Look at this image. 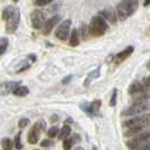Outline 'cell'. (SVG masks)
Wrapping results in <instances>:
<instances>
[{"mask_svg":"<svg viewBox=\"0 0 150 150\" xmlns=\"http://www.w3.org/2000/svg\"><path fill=\"white\" fill-rule=\"evenodd\" d=\"M150 125V113L138 115L133 119L123 122V129H124V135H134L142 131L144 128Z\"/></svg>","mask_w":150,"mask_h":150,"instance_id":"obj_1","label":"cell"},{"mask_svg":"<svg viewBox=\"0 0 150 150\" xmlns=\"http://www.w3.org/2000/svg\"><path fill=\"white\" fill-rule=\"evenodd\" d=\"M139 7L138 0H121L117 5V16L121 21H125L132 16Z\"/></svg>","mask_w":150,"mask_h":150,"instance_id":"obj_2","label":"cell"},{"mask_svg":"<svg viewBox=\"0 0 150 150\" xmlns=\"http://www.w3.org/2000/svg\"><path fill=\"white\" fill-rule=\"evenodd\" d=\"M129 94L131 95V97H132L134 103L148 100L150 98V94L148 89H147V86L142 85L141 83H138V81H135V83H133L130 86Z\"/></svg>","mask_w":150,"mask_h":150,"instance_id":"obj_3","label":"cell"},{"mask_svg":"<svg viewBox=\"0 0 150 150\" xmlns=\"http://www.w3.org/2000/svg\"><path fill=\"white\" fill-rule=\"evenodd\" d=\"M89 32L91 36H102L107 30V24L105 18L102 16H95L91 18L89 24Z\"/></svg>","mask_w":150,"mask_h":150,"instance_id":"obj_4","label":"cell"},{"mask_svg":"<svg viewBox=\"0 0 150 150\" xmlns=\"http://www.w3.org/2000/svg\"><path fill=\"white\" fill-rule=\"evenodd\" d=\"M150 111V102L148 100H143V102H137L133 105L128 107L127 110H124L122 112V116H135V115H140L146 112Z\"/></svg>","mask_w":150,"mask_h":150,"instance_id":"obj_5","label":"cell"},{"mask_svg":"<svg viewBox=\"0 0 150 150\" xmlns=\"http://www.w3.org/2000/svg\"><path fill=\"white\" fill-rule=\"evenodd\" d=\"M150 140V131H140L139 133L134 134V137L128 141V147L131 149L140 148L143 143L148 142Z\"/></svg>","mask_w":150,"mask_h":150,"instance_id":"obj_6","label":"cell"},{"mask_svg":"<svg viewBox=\"0 0 150 150\" xmlns=\"http://www.w3.org/2000/svg\"><path fill=\"white\" fill-rule=\"evenodd\" d=\"M45 129V122L43 120L38 121L32 129L30 130L28 134H27V141L30 143V144H36L40 139V135H41V131Z\"/></svg>","mask_w":150,"mask_h":150,"instance_id":"obj_7","label":"cell"},{"mask_svg":"<svg viewBox=\"0 0 150 150\" xmlns=\"http://www.w3.org/2000/svg\"><path fill=\"white\" fill-rule=\"evenodd\" d=\"M21 22V11L18 8H15L14 14L6 21V30L8 34H14L18 28V25Z\"/></svg>","mask_w":150,"mask_h":150,"instance_id":"obj_8","label":"cell"},{"mask_svg":"<svg viewBox=\"0 0 150 150\" xmlns=\"http://www.w3.org/2000/svg\"><path fill=\"white\" fill-rule=\"evenodd\" d=\"M46 22V17L45 14L41 10H34L32 14H30V23H32V26L35 28V30H40L43 27V25Z\"/></svg>","mask_w":150,"mask_h":150,"instance_id":"obj_9","label":"cell"},{"mask_svg":"<svg viewBox=\"0 0 150 150\" xmlns=\"http://www.w3.org/2000/svg\"><path fill=\"white\" fill-rule=\"evenodd\" d=\"M70 26H71L70 19H67V21L61 23L55 30V38H59L60 41H66L69 35V32H70Z\"/></svg>","mask_w":150,"mask_h":150,"instance_id":"obj_10","label":"cell"},{"mask_svg":"<svg viewBox=\"0 0 150 150\" xmlns=\"http://www.w3.org/2000/svg\"><path fill=\"white\" fill-rule=\"evenodd\" d=\"M60 19L61 16L59 15H55L51 17V18H49V19H46V22H45V24L42 27V34L43 35H49L51 33V30H53V27L60 22Z\"/></svg>","mask_w":150,"mask_h":150,"instance_id":"obj_11","label":"cell"},{"mask_svg":"<svg viewBox=\"0 0 150 150\" xmlns=\"http://www.w3.org/2000/svg\"><path fill=\"white\" fill-rule=\"evenodd\" d=\"M21 85L22 81H7L0 83V95H8L9 93H13Z\"/></svg>","mask_w":150,"mask_h":150,"instance_id":"obj_12","label":"cell"},{"mask_svg":"<svg viewBox=\"0 0 150 150\" xmlns=\"http://www.w3.org/2000/svg\"><path fill=\"white\" fill-rule=\"evenodd\" d=\"M133 51H134V47H133V46H128V47H125L122 52L117 53V54L114 57V59H115V61H116L117 63H121V62H123L124 60H127L129 57L133 53Z\"/></svg>","mask_w":150,"mask_h":150,"instance_id":"obj_13","label":"cell"},{"mask_svg":"<svg viewBox=\"0 0 150 150\" xmlns=\"http://www.w3.org/2000/svg\"><path fill=\"white\" fill-rule=\"evenodd\" d=\"M99 15L102 16V17H104L106 21H108L111 24H116V14H115V11L112 10L111 8L102 10L99 13Z\"/></svg>","mask_w":150,"mask_h":150,"instance_id":"obj_14","label":"cell"},{"mask_svg":"<svg viewBox=\"0 0 150 150\" xmlns=\"http://www.w3.org/2000/svg\"><path fill=\"white\" fill-rule=\"evenodd\" d=\"M99 70H100V68L98 67L97 69L93 70V71L90 72L89 75L87 76V78H86V80H85V83H83V86H85V87L89 86V83H91L94 79H96L97 77H99Z\"/></svg>","mask_w":150,"mask_h":150,"instance_id":"obj_15","label":"cell"},{"mask_svg":"<svg viewBox=\"0 0 150 150\" xmlns=\"http://www.w3.org/2000/svg\"><path fill=\"white\" fill-rule=\"evenodd\" d=\"M28 93H30L28 88H27L26 86H23V85L18 86V87L13 91V94H14L15 96H17V97H24V96L28 95Z\"/></svg>","mask_w":150,"mask_h":150,"instance_id":"obj_16","label":"cell"},{"mask_svg":"<svg viewBox=\"0 0 150 150\" xmlns=\"http://www.w3.org/2000/svg\"><path fill=\"white\" fill-rule=\"evenodd\" d=\"M76 140H80L79 135L76 134L75 137H71V138H69V137L66 138L63 140V148L64 149H71L72 146H74V143H76Z\"/></svg>","mask_w":150,"mask_h":150,"instance_id":"obj_17","label":"cell"},{"mask_svg":"<svg viewBox=\"0 0 150 150\" xmlns=\"http://www.w3.org/2000/svg\"><path fill=\"white\" fill-rule=\"evenodd\" d=\"M71 133V128L68 125V124H64L63 125V128L60 130V132H59V134H58V138L60 139V140H64L66 138H68L69 135Z\"/></svg>","mask_w":150,"mask_h":150,"instance_id":"obj_18","label":"cell"},{"mask_svg":"<svg viewBox=\"0 0 150 150\" xmlns=\"http://www.w3.org/2000/svg\"><path fill=\"white\" fill-rule=\"evenodd\" d=\"M69 44H70V46H77L79 44V33L77 30H72V32H71Z\"/></svg>","mask_w":150,"mask_h":150,"instance_id":"obj_19","label":"cell"},{"mask_svg":"<svg viewBox=\"0 0 150 150\" xmlns=\"http://www.w3.org/2000/svg\"><path fill=\"white\" fill-rule=\"evenodd\" d=\"M14 11H15V8L11 7V6H8L6 7L4 10H2V14H1V18L4 19V21H7L8 18L10 17V16L14 14Z\"/></svg>","mask_w":150,"mask_h":150,"instance_id":"obj_20","label":"cell"},{"mask_svg":"<svg viewBox=\"0 0 150 150\" xmlns=\"http://www.w3.org/2000/svg\"><path fill=\"white\" fill-rule=\"evenodd\" d=\"M8 44H9V41H8L7 38H0V55L5 54V52L7 51Z\"/></svg>","mask_w":150,"mask_h":150,"instance_id":"obj_21","label":"cell"},{"mask_svg":"<svg viewBox=\"0 0 150 150\" xmlns=\"http://www.w3.org/2000/svg\"><path fill=\"white\" fill-rule=\"evenodd\" d=\"M13 144H14V141H11L9 138H4L1 140V147L5 150H10L13 148Z\"/></svg>","mask_w":150,"mask_h":150,"instance_id":"obj_22","label":"cell"},{"mask_svg":"<svg viewBox=\"0 0 150 150\" xmlns=\"http://www.w3.org/2000/svg\"><path fill=\"white\" fill-rule=\"evenodd\" d=\"M59 132H60V130H59L58 127H52V128H50L47 130V135L50 138H55L57 135L59 134Z\"/></svg>","mask_w":150,"mask_h":150,"instance_id":"obj_23","label":"cell"},{"mask_svg":"<svg viewBox=\"0 0 150 150\" xmlns=\"http://www.w3.org/2000/svg\"><path fill=\"white\" fill-rule=\"evenodd\" d=\"M21 137H22V132H18L15 137V140H14V143H15V148L16 149H22L23 144L21 143Z\"/></svg>","mask_w":150,"mask_h":150,"instance_id":"obj_24","label":"cell"},{"mask_svg":"<svg viewBox=\"0 0 150 150\" xmlns=\"http://www.w3.org/2000/svg\"><path fill=\"white\" fill-rule=\"evenodd\" d=\"M88 34H90L89 27H86V26L83 25V27H81V36H83V40H88V38H89V35H88Z\"/></svg>","mask_w":150,"mask_h":150,"instance_id":"obj_25","label":"cell"},{"mask_svg":"<svg viewBox=\"0 0 150 150\" xmlns=\"http://www.w3.org/2000/svg\"><path fill=\"white\" fill-rule=\"evenodd\" d=\"M116 97H117V89L115 88V89L113 90L112 97H111V100H110V105L112 106V107L116 105Z\"/></svg>","mask_w":150,"mask_h":150,"instance_id":"obj_26","label":"cell"},{"mask_svg":"<svg viewBox=\"0 0 150 150\" xmlns=\"http://www.w3.org/2000/svg\"><path fill=\"white\" fill-rule=\"evenodd\" d=\"M28 124H30V120H28V119H21L19 122H18V127H19V129L26 128Z\"/></svg>","mask_w":150,"mask_h":150,"instance_id":"obj_27","label":"cell"},{"mask_svg":"<svg viewBox=\"0 0 150 150\" xmlns=\"http://www.w3.org/2000/svg\"><path fill=\"white\" fill-rule=\"evenodd\" d=\"M53 0H35L34 1V5L36 6H46L49 4H51Z\"/></svg>","mask_w":150,"mask_h":150,"instance_id":"obj_28","label":"cell"},{"mask_svg":"<svg viewBox=\"0 0 150 150\" xmlns=\"http://www.w3.org/2000/svg\"><path fill=\"white\" fill-rule=\"evenodd\" d=\"M51 146H53V141L47 140V139H45V140H43V141L41 142V147H43V148H49V147H51Z\"/></svg>","mask_w":150,"mask_h":150,"instance_id":"obj_29","label":"cell"},{"mask_svg":"<svg viewBox=\"0 0 150 150\" xmlns=\"http://www.w3.org/2000/svg\"><path fill=\"white\" fill-rule=\"evenodd\" d=\"M72 78H74V76L72 75H69V76H67V77H64L63 80H62V83H63V85H67V83H69L70 81H71Z\"/></svg>","mask_w":150,"mask_h":150,"instance_id":"obj_30","label":"cell"},{"mask_svg":"<svg viewBox=\"0 0 150 150\" xmlns=\"http://www.w3.org/2000/svg\"><path fill=\"white\" fill-rule=\"evenodd\" d=\"M143 83H144V85H146L147 87H149L150 88V76L149 77H146V78L143 79Z\"/></svg>","mask_w":150,"mask_h":150,"instance_id":"obj_31","label":"cell"},{"mask_svg":"<svg viewBox=\"0 0 150 150\" xmlns=\"http://www.w3.org/2000/svg\"><path fill=\"white\" fill-rule=\"evenodd\" d=\"M140 149H147V150H150V140L148 141V142H146V144H144V146H141V147H140Z\"/></svg>","mask_w":150,"mask_h":150,"instance_id":"obj_32","label":"cell"},{"mask_svg":"<svg viewBox=\"0 0 150 150\" xmlns=\"http://www.w3.org/2000/svg\"><path fill=\"white\" fill-rule=\"evenodd\" d=\"M27 58H28V59H30V60H32V62H35V61H36V57H35V55H33V54H30Z\"/></svg>","mask_w":150,"mask_h":150,"instance_id":"obj_33","label":"cell"},{"mask_svg":"<svg viewBox=\"0 0 150 150\" xmlns=\"http://www.w3.org/2000/svg\"><path fill=\"white\" fill-rule=\"evenodd\" d=\"M149 5H150V0H144V1H143V6H144V7H148Z\"/></svg>","mask_w":150,"mask_h":150,"instance_id":"obj_34","label":"cell"},{"mask_svg":"<svg viewBox=\"0 0 150 150\" xmlns=\"http://www.w3.org/2000/svg\"><path fill=\"white\" fill-rule=\"evenodd\" d=\"M58 119H59V117H58L57 115H53L52 117H51V122H55V121H58Z\"/></svg>","mask_w":150,"mask_h":150,"instance_id":"obj_35","label":"cell"},{"mask_svg":"<svg viewBox=\"0 0 150 150\" xmlns=\"http://www.w3.org/2000/svg\"><path fill=\"white\" fill-rule=\"evenodd\" d=\"M147 67H148V69H149V70H150V61H149V62H148V64H147Z\"/></svg>","mask_w":150,"mask_h":150,"instance_id":"obj_36","label":"cell"},{"mask_svg":"<svg viewBox=\"0 0 150 150\" xmlns=\"http://www.w3.org/2000/svg\"><path fill=\"white\" fill-rule=\"evenodd\" d=\"M18 1H19V0H14V2H15V4H17Z\"/></svg>","mask_w":150,"mask_h":150,"instance_id":"obj_37","label":"cell"}]
</instances>
